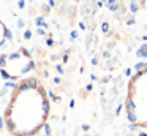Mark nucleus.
<instances>
[{
  "label": "nucleus",
  "instance_id": "nucleus-3",
  "mask_svg": "<svg viewBox=\"0 0 147 136\" xmlns=\"http://www.w3.org/2000/svg\"><path fill=\"white\" fill-rule=\"evenodd\" d=\"M10 38H11V30L8 28V25L5 24V22L0 19V47L5 46V43H7Z\"/></svg>",
  "mask_w": 147,
  "mask_h": 136
},
{
  "label": "nucleus",
  "instance_id": "nucleus-1",
  "mask_svg": "<svg viewBox=\"0 0 147 136\" xmlns=\"http://www.w3.org/2000/svg\"><path fill=\"white\" fill-rule=\"evenodd\" d=\"M51 103L36 78H24L14 85L3 111V123L11 136H35L49 119Z\"/></svg>",
  "mask_w": 147,
  "mask_h": 136
},
{
  "label": "nucleus",
  "instance_id": "nucleus-2",
  "mask_svg": "<svg viewBox=\"0 0 147 136\" xmlns=\"http://www.w3.org/2000/svg\"><path fill=\"white\" fill-rule=\"evenodd\" d=\"M33 59L26 47H19L11 54L0 55V74L10 81L24 79V76L33 70Z\"/></svg>",
  "mask_w": 147,
  "mask_h": 136
}]
</instances>
